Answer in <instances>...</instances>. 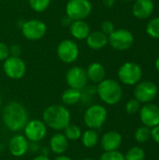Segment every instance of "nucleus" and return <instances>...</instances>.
<instances>
[{"instance_id": "nucleus-44", "label": "nucleus", "mask_w": 159, "mask_h": 160, "mask_svg": "<svg viewBox=\"0 0 159 160\" xmlns=\"http://www.w3.org/2000/svg\"><path fill=\"white\" fill-rule=\"evenodd\" d=\"M2 149H3V147H2V145H1V144H0V152H1V151H2Z\"/></svg>"}, {"instance_id": "nucleus-45", "label": "nucleus", "mask_w": 159, "mask_h": 160, "mask_svg": "<svg viewBox=\"0 0 159 160\" xmlns=\"http://www.w3.org/2000/svg\"><path fill=\"white\" fill-rule=\"evenodd\" d=\"M122 1H127V2H128V1H132V0H122Z\"/></svg>"}, {"instance_id": "nucleus-30", "label": "nucleus", "mask_w": 159, "mask_h": 160, "mask_svg": "<svg viewBox=\"0 0 159 160\" xmlns=\"http://www.w3.org/2000/svg\"><path fill=\"white\" fill-rule=\"evenodd\" d=\"M141 107H142V103L139 100H137L136 98H132V99H129L127 102V104H126V112L128 114H135V113L140 112Z\"/></svg>"}, {"instance_id": "nucleus-11", "label": "nucleus", "mask_w": 159, "mask_h": 160, "mask_svg": "<svg viewBox=\"0 0 159 160\" xmlns=\"http://www.w3.org/2000/svg\"><path fill=\"white\" fill-rule=\"evenodd\" d=\"M23 135L32 142H40L45 139L48 132V128L42 120L32 119L28 120L23 128Z\"/></svg>"}, {"instance_id": "nucleus-15", "label": "nucleus", "mask_w": 159, "mask_h": 160, "mask_svg": "<svg viewBox=\"0 0 159 160\" xmlns=\"http://www.w3.org/2000/svg\"><path fill=\"white\" fill-rule=\"evenodd\" d=\"M8 151L14 158H22L29 151V142L22 134H15L12 136L7 144Z\"/></svg>"}, {"instance_id": "nucleus-46", "label": "nucleus", "mask_w": 159, "mask_h": 160, "mask_svg": "<svg viewBox=\"0 0 159 160\" xmlns=\"http://www.w3.org/2000/svg\"><path fill=\"white\" fill-rule=\"evenodd\" d=\"M0 1H1V0H0Z\"/></svg>"}, {"instance_id": "nucleus-32", "label": "nucleus", "mask_w": 159, "mask_h": 160, "mask_svg": "<svg viewBox=\"0 0 159 160\" xmlns=\"http://www.w3.org/2000/svg\"><path fill=\"white\" fill-rule=\"evenodd\" d=\"M114 30H115V26H114L112 22H111V21H104V22H102L101 26H100V31L103 32L105 35L110 36Z\"/></svg>"}, {"instance_id": "nucleus-9", "label": "nucleus", "mask_w": 159, "mask_h": 160, "mask_svg": "<svg viewBox=\"0 0 159 160\" xmlns=\"http://www.w3.org/2000/svg\"><path fill=\"white\" fill-rule=\"evenodd\" d=\"M108 43L114 50L126 51L133 45L134 36L127 29H115L110 36H108Z\"/></svg>"}, {"instance_id": "nucleus-22", "label": "nucleus", "mask_w": 159, "mask_h": 160, "mask_svg": "<svg viewBox=\"0 0 159 160\" xmlns=\"http://www.w3.org/2000/svg\"><path fill=\"white\" fill-rule=\"evenodd\" d=\"M81 90L68 87L61 95V100L65 106H73L81 101Z\"/></svg>"}, {"instance_id": "nucleus-41", "label": "nucleus", "mask_w": 159, "mask_h": 160, "mask_svg": "<svg viewBox=\"0 0 159 160\" xmlns=\"http://www.w3.org/2000/svg\"><path fill=\"white\" fill-rule=\"evenodd\" d=\"M156 68H157V71L159 72V56L157 57V59L156 60Z\"/></svg>"}, {"instance_id": "nucleus-26", "label": "nucleus", "mask_w": 159, "mask_h": 160, "mask_svg": "<svg viewBox=\"0 0 159 160\" xmlns=\"http://www.w3.org/2000/svg\"><path fill=\"white\" fill-rule=\"evenodd\" d=\"M145 151L140 146H133L127 150L125 155L126 160H145Z\"/></svg>"}, {"instance_id": "nucleus-42", "label": "nucleus", "mask_w": 159, "mask_h": 160, "mask_svg": "<svg viewBox=\"0 0 159 160\" xmlns=\"http://www.w3.org/2000/svg\"><path fill=\"white\" fill-rule=\"evenodd\" d=\"M1 106H2V98H1V93H0V112H1Z\"/></svg>"}, {"instance_id": "nucleus-35", "label": "nucleus", "mask_w": 159, "mask_h": 160, "mask_svg": "<svg viewBox=\"0 0 159 160\" xmlns=\"http://www.w3.org/2000/svg\"><path fill=\"white\" fill-rule=\"evenodd\" d=\"M151 139L159 144V125L151 128Z\"/></svg>"}, {"instance_id": "nucleus-38", "label": "nucleus", "mask_w": 159, "mask_h": 160, "mask_svg": "<svg viewBox=\"0 0 159 160\" xmlns=\"http://www.w3.org/2000/svg\"><path fill=\"white\" fill-rule=\"evenodd\" d=\"M50 152H51V150H50V148H49V146L48 147H41L40 148V154L41 155H43V156H47V157H49V154H50Z\"/></svg>"}, {"instance_id": "nucleus-23", "label": "nucleus", "mask_w": 159, "mask_h": 160, "mask_svg": "<svg viewBox=\"0 0 159 160\" xmlns=\"http://www.w3.org/2000/svg\"><path fill=\"white\" fill-rule=\"evenodd\" d=\"M99 139L100 137L97 130L88 128L84 132H82L81 137V142L85 148L92 149L97 145V143L99 142Z\"/></svg>"}, {"instance_id": "nucleus-27", "label": "nucleus", "mask_w": 159, "mask_h": 160, "mask_svg": "<svg viewBox=\"0 0 159 160\" xmlns=\"http://www.w3.org/2000/svg\"><path fill=\"white\" fill-rule=\"evenodd\" d=\"M134 138H135L136 142H138L140 143L147 142L151 139V128H147L145 126L137 128V130L135 131V134H134Z\"/></svg>"}, {"instance_id": "nucleus-17", "label": "nucleus", "mask_w": 159, "mask_h": 160, "mask_svg": "<svg viewBox=\"0 0 159 160\" xmlns=\"http://www.w3.org/2000/svg\"><path fill=\"white\" fill-rule=\"evenodd\" d=\"M154 8L153 0H135L132 7V13L136 18L144 20L152 15Z\"/></svg>"}, {"instance_id": "nucleus-14", "label": "nucleus", "mask_w": 159, "mask_h": 160, "mask_svg": "<svg viewBox=\"0 0 159 160\" xmlns=\"http://www.w3.org/2000/svg\"><path fill=\"white\" fill-rule=\"evenodd\" d=\"M140 119L147 128H154L159 125V106L152 102L145 103L140 110Z\"/></svg>"}, {"instance_id": "nucleus-24", "label": "nucleus", "mask_w": 159, "mask_h": 160, "mask_svg": "<svg viewBox=\"0 0 159 160\" xmlns=\"http://www.w3.org/2000/svg\"><path fill=\"white\" fill-rule=\"evenodd\" d=\"M64 135L68 140V142H76L81 140L82 131V129L74 124H69L64 130Z\"/></svg>"}, {"instance_id": "nucleus-16", "label": "nucleus", "mask_w": 159, "mask_h": 160, "mask_svg": "<svg viewBox=\"0 0 159 160\" xmlns=\"http://www.w3.org/2000/svg\"><path fill=\"white\" fill-rule=\"evenodd\" d=\"M99 142L104 152L117 151L122 145L123 137L118 131L110 130L102 135L99 139Z\"/></svg>"}, {"instance_id": "nucleus-2", "label": "nucleus", "mask_w": 159, "mask_h": 160, "mask_svg": "<svg viewBox=\"0 0 159 160\" xmlns=\"http://www.w3.org/2000/svg\"><path fill=\"white\" fill-rule=\"evenodd\" d=\"M42 121L45 123L47 128L60 132L70 124L71 113L67 106L53 104L43 111Z\"/></svg>"}, {"instance_id": "nucleus-28", "label": "nucleus", "mask_w": 159, "mask_h": 160, "mask_svg": "<svg viewBox=\"0 0 159 160\" xmlns=\"http://www.w3.org/2000/svg\"><path fill=\"white\" fill-rule=\"evenodd\" d=\"M51 2L52 0H28L29 7L37 13H41L47 10L51 5Z\"/></svg>"}, {"instance_id": "nucleus-7", "label": "nucleus", "mask_w": 159, "mask_h": 160, "mask_svg": "<svg viewBox=\"0 0 159 160\" xmlns=\"http://www.w3.org/2000/svg\"><path fill=\"white\" fill-rule=\"evenodd\" d=\"M47 33L46 23L38 19H31L22 22V34L30 41H37L45 37Z\"/></svg>"}, {"instance_id": "nucleus-43", "label": "nucleus", "mask_w": 159, "mask_h": 160, "mask_svg": "<svg viewBox=\"0 0 159 160\" xmlns=\"http://www.w3.org/2000/svg\"><path fill=\"white\" fill-rule=\"evenodd\" d=\"M81 160H95V159H93V158H82V159H81Z\"/></svg>"}, {"instance_id": "nucleus-39", "label": "nucleus", "mask_w": 159, "mask_h": 160, "mask_svg": "<svg viewBox=\"0 0 159 160\" xmlns=\"http://www.w3.org/2000/svg\"><path fill=\"white\" fill-rule=\"evenodd\" d=\"M32 160H51V158L47 156H43V155H37V157H35Z\"/></svg>"}, {"instance_id": "nucleus-13", "label": "nucleus", "mask_w": 159, "mask_h": 160, "mask_svg": "<svg viewBox=\"0 0 159 160\" xmlns=\"http://www.w3.org/2000/svg\"><path fill=\"white\" fill-rule=\"evenodd\" d=\"M66 82L68 87L82 90L88 83L86 71L80 66H73L66 73Z\"/></svg>"}, {"instance_id": "nucleus-34", "label": "nucleus", "mask_w": 159, "mask_h": 160, "mask_svg": "<svg viewBox=\"0 0 159 160\" xmlns=\"http://www.w3.org/2000/svg\"><path fill=\"white\" fill-rule=\"evenodd\" d=\"M9 48V55L10 56H20L22 52V48L18 44H12Z\"/></svg>"}, {"instance_id": "nucleus-40", "label": "nucleus", "mask_w": 159, "mask_h": 160, "mask_svg": "<svg viewBox=\"0 0 159 160\" xmlns=\"http://www.w3.org/2000/svg\"><path fill=\"white\" fill-rule=\"evenodd\" d=\"M53 160H73L71 158L66 156V155H60V156H57Z\"/></svg>"}, {"instance_id": "nucleus-6", "label": "nucleus", "mask_w": 159, "mask_h": 160, "mask_svg": "<svg viewBox=\"0 0 159 160\" xmlns=\"http://www.w3.org/2000/svg\"><path fill=\"white\" fill-rule=\"evenodd\" d=\"M142 77V68L134 62H126L118 69L119 81L126 85H136Z\"/></svg>"}, {"instance_id": "nucleus-29", "label": "nucleus", "mask_w": 159, "mask_h": 160, "mask_svg": "<svg viewBox=\"0 0 159 160\" xmlns=\"http://www.w3.org/2000/svg\"><path fill=\"white\" fill-rule=\"evenodd\" d=\"M146 33L153 38H159V17L152 19L147 23Z\"/></svg>"}, {"instance_id": "nucleus-5", "label": "nucleus", "mask_w": 159, "mask_h": 160, "mask_svg": "<svg viewBox=\"0 0 159 160\" xmlns=\"http://www.w3.org/2000/svg\"><path fill=\"white\" fill-rule=\"evenodd\" d=\"M90 0H68L66 4V16L71 21L85 20L92 12Z\"/></svg>"}, {"instance_id": "nucleus-8", "label": "nucleus", "mask_w": 159, "mask_h": 160, "mask_svg": "<svg viewBox=\"0 0 159 160\" xmlns=\"http://www.w3.org/2000/svg\"><path fill=\"white\" fill-rule=\"evenodd\" d=\"M26 64L20 56H8L3 62V71L11 80H21L26 73Z\"/></svg>"}, {"instance_id": "nucleus-25", "label": "nucleus", "mask_w": 159, "mask_h": 160, "mask_svg": "<svg viewBox=\"0 0 159 160\" xmlns=\"http://www.w3.org/2000/svg\"><path fill=\"white\" fill-rule=\"evenodd\" d=\"M82 96H81V103L83 105H88L92 102L95 95H97V86L94 84L92 85H86L82 90H81Z\"/></svg>"}, {"instance_id": "nucleus-33", "label": "nucleus", "mask_w": 159, "mask_h": 160, "mask_svg": "<svg viewBox=\"0 0 159 160\" xmlns=\"http://www.w3.org/2000/svg\"><path fill=\"white\" fill-rule=\"evenodd\" d=\"M9 56V48L8 46L0 41V62H4Z\"/></svg>"}, {"instance_id": "nucleus-37", "label": "nucleus", "mask_w": 159, "mask_h": 160, "mask_svg": "<svg viewBox=\"0 0 159 160\" xmlns=\"http://www.w3.org/2000/svg\"><path fill=\"white\" fill-rule=\"evenodd\" d=\"M103 5L107 8H112L115 4V0H102Z\"/></svg>"}, {"instance_id": "nucleus-20", "label": "nucleus", "mask_w": 159, "mask_h": 160, "mask_svg": "<svg viewBox=\"0 0 159 160\" xmlns=\"http://www.w3.org/2000/svg\"><path fill=\"white\" fill-rule=\"evenodd\" d=\"M86 44L87 46L95 51H98L106 47L108 44V36L105 35L100 30L98 31H92L86 38Z\"/></svg>"}, {"instance_id": "nucleus-10", "label": "nucleus", "mask_w": 159, "mask_h": 160, "mask_svg": "<svg viewBox=\"0 0 159 160\" xmlns=\"http://www.w3.org/2000/svg\"><path fill=\"white\" fill-rule=\"evenodd\" d=\"M56 53L61 62L65 64H73L80 55L78 44L72 39H63L56 48Z\"/></svg>"}, {"instance_id": "nucleus-31", "label": "nucleus", "mask_w": 159, "mask_h": 160, "mask_svg": "<svg viewBox=\"0 0 159 160\" xmlns=\"http://www.w3.org/2000/svg\"><path fill=\"white\" fill-rule=\"evenodd\" d=\"M99 160H126L125 155H123L121 152L117 151H111V152H104Z\"/></svg>"}, {"instance_id": "nucleus-36", "label": "nucleus", "mask_w": 159, "mask_h": 160, "mask_svg": "<svg viewBox=\"0 0 159 160\" xmlns=\"http://www.w3.org/2000/svg\"><path fill=\"white\" fill-rule=\"evenodd\" d=\"M39 142H29V151L33 152V153H37L38 151H40V146L38 144Z\"/></svg>"}, {"instance_id": "nucleus-1", "label": "nucleus", "mask_w": 159, "mask_h": 160, "mask_svg": "<svg viewBox=\"0 0 159 160\" xmlns=\"http://www.w3.org/2000/svg\"><path fill=\"white\" fill-rule=\"evenodd\" d=\"M2 120L8 130L20 132L28 122V112L22 103L10 101L2 110Z\"/></svg>"}, {"instance_id": "nucleus-18", "label": "nucleus", "mask_w": 159, "mask_h": 160, "mask_svg": "<svg viewBox=\"0 0 159 160\" xmlns=\"http://www.w3.org/2000/svg\"><path fill=\"white\" fill-rule=\"evenodd\" d=\"M68 140L66 138L64 133L56 132L54 133L49 141V148L52 153L56 156L64 155L68 149Z\"/></svg>"}, {"instance_id": "nucleus-19", "label": "nucleus", "mask_w": 159, "mask_h": 160, "mask_svg": "<svg viewBox=\"0 0 159 160\" xmlns=\"http://www.w3.org/2000/svg\"><path fill=\"white\" fill-rule=\"evenodd\" d=\"M70 35L77 40H84L91 32L89 24L85 20L72 21L69 24Z\"/></svg>"}, {"instance_id": "nucleus-21", "label": "nucleus", "mask_w": 159, "mask_h": 160, "mask_svg": "<svg viewBox=\"0 0 159 160\" xmlns=\"http://www.w3.org/2000/svg\"><path fill=\"white\" fill-rule=\"evenodd\" d=\"M87 79L93 83H99L106 77V69L104 66L98 62L91 63L85 69Z\"/></svg>"}, {"instance_id": "nucleus-4", "label": "nucleus", "mask_w": 159, "mask_h": 160, "mask_svg": "<svg viewBox=\"0 0 159 160\" xmlns=\"http://www.w3.org/2000/svg\"><path fill=\"white\" fill-rule=\"evenodd\" d=\"M108 118L107 109L100 104L90 105L84 112L83 122L90 129L97 130L103 127Z\"/></svg>"}, {"instance_id": "nucleus-3", "label": "nucleus", "mask_w": 159, "mask_h": 160, "mask_svg": "<svg viewBox=\"0 0 159 160\" xmlns=\"http://www.w3.org/2000/svg\"><path fill=\"white\" fill-rule=\"evenodd\" d=\"M97 95L100 100L110 106L116 105L123 98V88L113 79H104L97 85Z\"/></svg>"}, {"instance_id": "nucleus-12", "label": "nucleus", "mask_w": 159, "mask_h": 160, "mask_svg": "<svg viewBox=\"0 0 159 160\" xmlns=\"http://www.w3.org/2000/svg\"><path fill=\"white\" fill-rule=\"evenodd\" d=\"M158 94L157 85L151 81L139 82L134 89V97L141 103L152 102Z\"/></svg>"}]
</instances>
